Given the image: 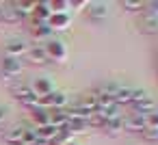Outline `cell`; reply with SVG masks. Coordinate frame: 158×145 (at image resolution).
Wrapping results in <instances>:
<instances>
[{
  "instance_id": "6da1fadb",
  "label": "cell",
  "mask_w": 158,
  "mask_h": 145,
  "mask_svg": "<svg viewBox=\"0 0 158 145\" xmlns=\"http://www.w3.org/2000/svg\"><path fill=\"white\" fill-rule=\"evenodd\" d=\"M11 93H13V97L22 104V106H26L28 110L31 108H35V106H39V97L35 95V91L31 89V85H26V82H20V80H15L11 87Z\"/></svg>"
},
{
  "instance_id": "7a4b0ae2",
  "label": "cell",
  "mask_w": 158,
  "mask_h": 145,
  "mask_svg": "<svg viewBox=\"0 0 158 145\" xmlns=\"http://www.w3.org/2000/svg\"><path fill=\"white\" fill-rule=\"evenodd\" d=\"M44 48H46L48 61H54V63H65V61H67V56H69L65 41H63V39H59V37L48 39V41L44 44Z\"/></svg>"
},
{
  "instance_id": "3957f363",
  "label": "cell",
  "mask_w": 158,
  "mask_h": 145,
  "mask_svg": "<svg viewBox=\"0 0 158 145\" xmlns=\"http://www.w3.org/2000/svg\"><path fill=\"white\" fill-rule=\"evenodd\" d=\"M85 15H87V20L104 22L110 15V5L108 2H102V0H89L87 7H85Z\"/></svg>"
},
{
  "instance_id": "277c9868",
  "label": "cell",
  "mask_w": 158,
  "mask_h": 145,
  "mask_svg": "<svg viewBox=\"0 0 158 145\" xmlns=\"http://www.w3.org/2000/svg\"><path fill=\"white\" fill-rule=\"evenodd\" d=\"M67 104H69V95L65 91H61V89H54L52 93L39 97V106H44L48 110H52V108H67Z\"/></svg>"
},
{
  "instance_id": "5b68a950",
  "label": "cell",
  "mask_w": 158,
  "mask_h": 145,
  "mask_svg": "<svg viewBox=\"0 0 158 145\" xmlns=\"http://www.w3.org/2000/svg\"><path fill=\"white\" fill-rule=\"evenodd\" d=\"M24 72V61L22 59H15V56H2L0 61V74L7 76V78H18L20 74Z\"/></svg>"
},
{
  "instance_id": "8992f818",
  "label": "cell",
  "mask_w": 158,
  "mask_h": 145,
  "mask_svg": "<svg viewBox=\"0 0 158 145\" xmlns=\"http://www.w3.org/2000/svg\"><path fill=\"white\" fill-rule=\"evenodd\" d=\"M141 95H143V89H136V87H130V85H119V91L115 95V104H119L121 108L132 106V102Z\"/></svg>"
},
{
  "instance_id": "52a82bcc",
  "label": "cell",
  "mask_w": 158,
  "mask_h": 145,
  "mask_svg": "<svg viewBox=\"0 0 158 145\" xmlns=\"http://www.w3.org/2000/svg\"><path fill=\"white\" fill-rule=\"evenodd\" d=\"M132 113H139V115H149L154 108H158V104H156V100H154V95H149L147 91H143V95L141 97H136L134 102H132Z\"/></svg>"
},
{
  "instance_id": "ba28073f",
  "label": "cell",
  "mask_w": 158,
  "mask_h": 145,
  "mask_svg": "<svg viewBox=\"0 0 158 145\" xmlns=\"http://www.w3.org/2000/svg\"><path fill=\"white\" fill-rule=\"evenodd\" d=\"M145 128H147V119H145V115L128 113V115L123 117V132H136V134H141Z\"/></svg>"
},
{
  "instance_id": "9c48e42d",
  "label": "cell",
  "mask_w": 158,
  "mask_h": 145,
  "mask_svg": "<svg viewBox=\"0 0 158 145\" xmlns=\"http://www.w3.org/2000/svg\"><path fill=\"white\" fill-rule=\"evenodd\" d=\"M28 48H31V46H28L22 37H13V39H9V41L5 44V54H7V56L22 59V56H26Z\"/></svg>"
},
{
  "instance_id": "30bf717a",
  "label": "cell",
  "mask_w": 158,
  "mask_h": 145,
  "mask_svg": "<svg viewBox=\"0 0 158 145\" xmlns=\"http://www.w3.org/2000/svg\"><path fill=\"white\" fill-rule=\"evenodd\" d=\"M136 28L141 35H158V18L149 13H141L136 20Z\"/></svg>"
},
{
  "instance_id": "8fae6325",
  "label": "cell",
  "mask_w": 158,
  "mask_h": 145,
  "mask_svg": "<svg viewBox=\"0 0 158 145\" xmlns=\"http://www.w3.org/2000/svg\"><path fill=\"white\" fill-rule=\"evenodd\" d=\"M48 26L52 28V33H63L72 26V13H52L48 20Z\"/></svg>"
},
{
  "instance_id": "7c38bea8",
  "label": "cell",
  "mask_w": 158,
  "mask_h": 145,
  "mask_svg": "<svg viewBox=\"0 0 158 145\" xmlns=\"http://www.w3.org/2000/svg\"><path fill=\"white\" fill-rule=\"evenodd\" d=\"M26 59H28V63H33V65H48V63H50L44 44H33V46L28 48V52H26Z\"/></svg>"
},
{
  "instance_id": "4fadbf2b",
  "label": "cell",
  "mask_w": 158,
  "mask_h": 145,
  "mask_svg": "<svg viewBox=\"0 0 158 145\" xmlns=\"http://www.w3.org/2000/svg\"><path fill=\"white\" fill-rule=\"evenodd\" d=\"M31 89L35 91V95H37V97H44V95L52 93L56 87H54V82H52L48 76H39V78H35V80H33Z\"/></svg>"
},
{
  "instance_id": "5bb4252c",
  "label": "cell",
  "mask_w": 158,
  "mask_h": 145,
  "mask_svg": "<svg viewBox=\"0 0 158 145\" xmlns=\"http://www.w3.org/2000/svg\"><path fill=\"white\" fill-rule=\"evenodd\" d=\"M24 130H26V126H22V123H18V126H11V128H5V132H2V139H5V143H7V145H22Z\"/></svg>"
},
{
  "instance_id": "9a60e30c",
  "label": "cell",
  "mask_w": 158,
  "mask_h": 145,
  "mask_svg": "<svg viewBox=\"0 0 158 145\" xmlns=\"http://www.w3.org/2000/svg\"><path fill=\"white\" fill-rule=\"evenodd\" d=\"M100 132H102L104 136H110V139L123 134V117H119V119H110V121H104V123L100 126Z\"/></svg>"
},
{
  "instance_id": "2e32d148",
  "label": "cell",
  "mask_w": 158,
  "mask_h": 145,
  "mask_svg": "<svg viewBox=\"0 0 158 145\" xmlns=\"http://www.w3.org/2000/svg\"><path fill=\"white\" fill-rule=\"evenodd\" d=\"M31 37H33L35 44H46L48 39L54 37V33H52V28H50L48 24H33V28H31Z\"/></svg>"
},
{
  "instance_id": "e0dca14e",
  "label": "cell",
  "mask_w": 158,
  "mask_h": 145,
  "mask_svg": "<svg viewBox=\"0 0 158 145\" xmlns=\"http://www.w3.org/2000/svg\"><path fill=\"white\" fill-rule=\"evenodd\" d=\"M65 128L69 130L72 136H76V134L89 132V130H91V123H89V119H82V117H69V121H67Z\"/></svg>"
},
{
  "instance_id": "ac0fdd59",
  "label": "cell",
  "mask_w": 158,
  "mask_h": 145,
  "mask_svg": "<svg viewBox=\"0 0 158 145\" xmlns=\"http://www.w3.org/2000/svg\"><path fill=\"white\" fill-rule=\"evenodd\" d=\"M50 15H52L50 5H48V2H37V5H35V11H33V15H31V20H33V24H48Z\"/></svg>"
},
{
  "instance_id": "d6986e66",
  "label": "cell",
  "mask_w": 158,
  "mask_h": 145,
  "mask_svg": "<svg viewBox=\"0 0 158 145\" xmlns=\"http://www.w3.org/2000/svg\"><path fill=\"white\" fill-rule=\"evenodd\" d=\"M31 121H33V128L48 126V123H50V110L44 108V106H35V108H31Z\"/></svg>"
},
{
  "instance_id": "ffe728a7",
  "label": "cell",
  "mask_w": 158,
  "mask_h": 145,
  "mask_svg": "<svg viewBox=\"0 0 158 145\" xmlns=\"http://www.w3.org/2000/svg\"><path fill=\"white\" fill-rule=\"evenodd\" d=\"M67 121H69L67 108H52V110H50V126L63 128V126H67Z\"/></svg>"
},
{
  "instance_id": "44dd1931",
  "label": "cell",
  "mask_w": 158,
  "mask_h": 145,
  "mask_svg": "<svg viewBox=\"0 0 158 145\" xmlns=\"http://www.w3.org/2000/svg\"><path fill=\"white\" fill-rule=\"evenodd\" d=\"M22 20H26L20 11H18V7L11 2V5H5V18H2V22H7V24H18V22H22Z\"/></svg>"
},
{
  "instance_id": "7402d4cb",
  "label": "cell",
  "mask_w": 158,
  "mask_h": 145,
  "mask_svg": "<svg viewBox=\"0 0 158 145\" xmlns=\"http://www.w3.org/2000/svg\"><path fill=\"white\" fill-rule=\"evenodd\" d=\"M121 5V9L126 11V13H143L145 11V0H123V2H119Z\"/></svg>"
},
{
  "instance_id": "603a6c76",
  "label": "cell",
  "mask_w": 158,
  "mask_h": 145,
  "mask_svg": "<svg viewBox=\"0 0 158 145\" xmlns=\"http://www.w3.org/2000/svg\"><path fill=\"white\" fill-rule=\"evenodd\" d=\"M50 11L52 13H69L72 11V2L69 0H50Z\"/></svg>"
},
{
  "instance_id": "cb8c5ba5",
  "label": "cell",
  "mask_w": 158,
  "mask_h": 145,
  "mask_svg": "<svg viewBox=\"0 0 158 145\" xmlns=\"http://www.w3.org/2000/svg\"><path fill=\"white\" fill-rule=\"evenodd\" d=\"M13 5L18 7V11H20L24 18H31L33 11H35V5H37V2H31V0H22V2H13Z\"/></svg>"
},
{
  "instance_id": "d4e9b609",
  "label": "cell",
  "mask_w": 158,
  "mask_h": 145,
  "mask_svg": "<svg viewBox=\"0 0 158 145\" xmlns=\"http://www.w3.org/2000/svg\"><path fill=\"white\" fill-rule=\"evenodd\" d=\"M141 136H143V141H147V143H158V130H154V128H145V130L141 132Z\"/></svg>"
},
{
  "instance_id": "484cf974",
  "label": "cell",
  "mask_w": 158,
  "mask_h": 145,
  "mask_svg": "<svg viewBox=\"0 0 158 145\" xmlns=\"http://www.w3.org/2000/svg\"><path fill=\"white\" fill-rule=\"evenodd\" d=\"M143 13H149V15L158 18V0H145V11Z\"/></svg>"
},
{
  "instance_id": "4316f807",
  "label": "cell",
  "mask_w": 158,
  "mask_h": 145,
  "mask_svg": "<svg viewBox=\"0 0 158 145\" xmlns=\"http://www.w3.org/2000/svg\"><path fill=\"white\" fill-rule=\"evenodd\" d=\"M145 119H147V128L158 130V108H154L149 115H145Z\"/></svg>"
},
{
  "instance_id": "83f0119b",
  "label": "cell",
  "mask_w": 158,
  "mask_h": 145,
  "mask_svg": "<svg viewBox=\"0 0 158 145\" xmlns=\"http://www.w3.org/2000/svg\"><path fill=\"white\" fill-rule=\"evenodd\" d=\"M69 2H72V9L74 11H85V7H87L89 0H69Z\"/></svg>"
},
{
  "instance_id": "f1b7e54d",
  "label": "cell",
  "mask_w": 158,
  "mask_h": 145,
  "mask_svg": "<svg viewBox=\"0 0 158 145\" xmlns=\"http://www.w3.org/2000/svg\"><path fill=\"white\" fill-rule=\"evenodd\" d=\"M7 117H9V108H7L5 104H0V126H5Z\"/></svg>"
},
{
  "instance_id": "f546056e",
  "label": "cell",
  "mask_w": 158,
  "mask_h": 145,
  "mask_svg": "<svg viewBox=\"0 0 158 145\" xmlns=\"http://www.w3.org/2000/svg\"><path fill=\"white\" fill-rule=\"evenodd\" d=\"M2 18H5V2H0V22H2Z\"/></svg>"
},
{
  "instance_id": "4dcf8cb0",
  "label": "cell",
  "mask_w": 158,
  "mask_h": 145,
  "mask_svg": "<svg viewBox=\"0 0 158 145\" xmlns=\"http://www.w3.org/2000/svg\"><path fill=\"white\" fill-rule=\"evenodd\" d=\"M65 145H78V143H76V141H69V143H65Z\"/></svg>"
},
{
  "instance_id": "1f68e13d",
  "label": "cell",
  "mask_w": 158,
  "mask_h": 145,
  "mask_svg": "<svg viewBox=\"0 0 158 145\" xmlns=\"http://www.w3.org/2000/svg\"><path fill=\"white\" fill-rule=\"evenodd\" d=\"M0 132H5V126H0Z\"/></svg>"
},
{
  "instance_id": "d6a6232c",
  "label": "cell",
  "mask_w": 158,
  "mask_h": 145,
  "mask_svg": "<svg viewBox=\"0 0 158 145\" xmlns=\"http://www.w3.org/2000/svg\"><path fill=\"white\" fill-rule=\"evenodd\" d=\"M156 69H158V65H156Z\"/></svg>"
}]
</instances>
